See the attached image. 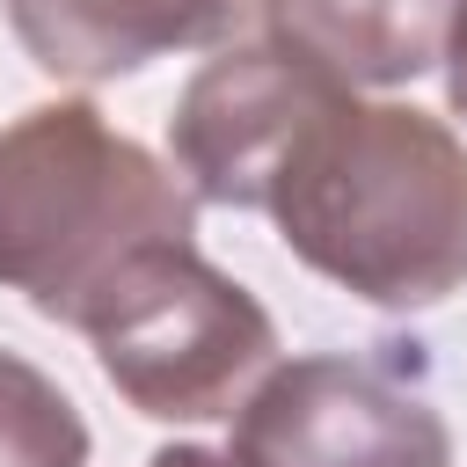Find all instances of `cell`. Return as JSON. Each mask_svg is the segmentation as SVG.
Here are the masks:
<instances>
[{"label":"cell","instance_id":"obj_1","mask_svg":"<svg viewBox=\"0 0 467 467\" xmlns=\"http://www.w3.org/2000/svg\"><path fill=\"white\" fill-rule=\"evenodd\" d=\"M277 241L379 314H423L467 285V139L416 102L328 95L263 190Z\"/></svg>","mask_w":467,"mask_h":467},{"label":"cell","instance_id":"obj_2","mask_svg":"<svg viewBox=\"0 0 467 467\" xmlns=\"http://www.w3.org/2000/svg\"><path fill=\"white\" fill-rule=\"evenodd\" d=\"M175 241H197L190 182L88 95L29 102L0 124V285L22 306L80 328L146 248Z\"/></svg>","mask_w":467,"mask_h":467},{"label":"cell","instance_id":"obj_3","mask_svg":"<svg viewBox=\"0 0 467 467\" xmlns=\"http://www.w3.org/2000/svg\"><path fill=\"white\" fill-rule=\"evenodd\" d=\"M102 379L153 423H234L277 372V321L197 241L146 248L80 321Z\"/></svg>","mask_w":467,"mask_h":467},{"label":"cell","instance_id":"obj_4","mask_svg":"<svg viewBox=\"0 0 467 467\" xmlns=\"http://www.w3.org/2000/svg\"><path fill=\"white\" fill-rule=\"evenodd\" d=\"M226 452L241 467H452V423L401 365L306 350L241 401Z\"/></svg>","mask_w":467,"mask_h":467},{"label":"cell","instance_id":"obj_5","mask_svg":"<svg viewBox=\"0 0 467 467\" xmlns=\"http://www.w3.org/2000/svg\"><path fill=\"white\" fill-rule=\"evenodd\" d=\"M328 95H350V88L321 80L314 66H299L270 44H219L175 95L168 161H175V175L190 182L197 204L263 212L270 168L285 161L292 131Z\"/></svg>","mask_w":467,"mask_h":467},{"label":"cell","instance_id":"obj_6","mask_svg":"<svg viewBox=\"0 0 467 467\" xmlns=\"http://www.w3.org/2000/svg\"><path fill=\"white\" fill-rule=\"evenodd\" d=\"M0 7L29 66L80 88L146 73L168 51H212L255 15V0H0Z\"/></svg>","mask_w":467,"mask_h":467},{"label":"cell","instance_id":"obj_7","mask_svg":"<svg viewBox=\"0 0 467 467\" xmlns=\"http://www.w3.org/2000/svg\"><path fill=\"white\" fill-rule=\"evenodd\" d=\"M460 0H255L270 51L314 66L336 88H409L445 66Z\"/></svg>","mask_w":467,"mask_h":467},{"label":"cell","instance_id":"obj_8","mask_svg":"<svg viewBox=\"0 0 467 467\" xmlns=\"http://www.w3.org/2000/svg\"><path fill=\"white\" fill-rule=\"evenodd\" d=\"M0 467H88L73 394L15 350H0Z\"/></svg>","mask_w":467,"mask_h":467},{"label":"cell","instance_id":"obj_9","mask_svg":"<svg viewBox=\"0 0 467 467\" xmlns=\"http://www.w3.org/2000/svg\"><path fill=\"white\" fill-rule=\"evenodd\" d=\"M445 102L467 124V0L452 7V36H445Z\"/></svg>","mask_w":467,"mask_h":467},{"label":"cell","instance_id":"obj_10","mask_svg":"<svg viewBox=\"0 0 467 467\" xmlns=\"http://www.w3.org/2000/svg\"><path fill=\"white\" fill-rule=\"evenodd\" d=\"M146 467H241L234 452H212V445H161Z\"/></svg>","mask_w":467,"mask_h":467}]
</instances>
